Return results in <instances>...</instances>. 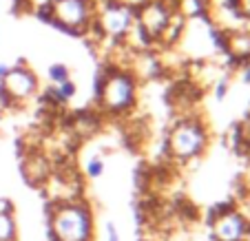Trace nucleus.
<instances>
[{"label": "nucleus", "mask_w": 250, "mask_h": 241, "mask_svg": "<svg viewBox=\"0 0 250 241\" xmlns=\"http://www.w3.org/2000/svg\"><path fill=\"white\" fill-rule=\"evenodd\" d=\"M2 213H11V203H9V199H5V197H0V215Z\"/></svg>", "instance_id": "obj_15"}, {"label": "nucleus", "mask_w": 250, "mask_h": 241, "mask_svg": "<svg viewBox=\"0 0 250 241\" xmlns=\"http://www.w3.org/2000/svg\"><path fill=\"white\" fill-rule=\"evenodd\" d=\"M49 80L53 82V84H62V82L71 80V73H69V66L62 64V62H56V64L49 66V71H47Z\"/></svg>", "instance_id": "obj_10"}, {"label": "nucleus", "mask_w": 250, "mask_h": 241, "mask_svg": "<svg viewBox=\"0 0 250 241\" xmlns=\"http://www.w3.org/2000/svg\"><path fill=\"white\" fill-rule=\"evenodd\" d=\"M98 98L104 109L111 111V113L131 109V104L135 102V78L128 71L111 66V71L106 76V80H104Z\"/></svg>", "instance_id": "obj_1"}, {"label": "nucleus", "mask_w": 250, "mask_h": 241, "mask_svg": "<svg viewBox=\"0 0 250 241\" xmlns=\"http://www.w3.org/2000/svg\"><path fill=\"white\" fill-rule=\"evenodd\" d=\"M239 9L244 20H250V0H239Z\"/></svg>", "instance_id": "obj_13"}, {"label": "nucleus", "mask_w": 250, "mask_h": 241, "mask_svg": "<svg viewBox=\"0 0 250 241\" xmlns=\"http://www.w3.org/2000/svg\"><path fill=\"white\" fill-rule=\"evenodd\" d=\"M102 170H104V164H102V160H98V157L91 160L89 166H86V173H89L91 177H100L102 175Z\"/></svg>", "instance_id": "obj_12"}, {"label": "nucleus", "mask_w": 250, "mask_h": 241, "mask_svg": "<svg viewBox=\"0 0 250 241\" xmlns=\"http://www.w3.org/2000/svg\"><path fill=\"white\" fill-rule=\"evenodd\" d=\"M206 146V133L197 122H182L173 128L168 137V148L173 155L182 157V160H190L197 157Z\"/></svg>", "instance_id": "obj_5"}, {"label": "nucleus", "mask_w": 250, "mask_h": 241, "mask_svg": "<svg viewBox=\"0 0 250 241\" xmlns=\"http://www.w3.org/2000/svg\"><path fill=\"white\" fill-rule=\"evenodd\" d=\"M9 69H11L9 64H5V62H0V80H2V78H5L7 73H9Z\"/></svg>", "instance_id": "obj_16"}, {"label": "nucleus", "mask_w": 250, "mask_h": 241, "mask_svg": "<svg viewBox=\"0 0 250 241\" xmlns=\"http://www.w3.org/2000/svg\"><path fill=\"white\" fill-rule=\"evenodd\" d=\"M186 16L184 11H175L173 16H170L168 24L164 27V31L160 33V38H157L155 44H164V47H170V44L175 42H180L182 38H184V33H186Z\"/></svg>", "instance_id": "obj_6"}, {"label": "nucleus", "mask_w": 250, "mask_h": 241, "mask_svg": "<svg viewBox=\"0 0 250 241\" xmlns=\"http://www.w3.org/2000/svg\"><path fill=\"white\" fill-rule=\"evenodd\" d=\"M0 86L14 104H22L38 93V76L29 69L24 60H18V64L11 66L9 73L0 80Z\"/></svg>", "instance_id": "obj_4"}, {"label": "nucleus", "mask_w": 250, "mask_h": 241, "mask_svg": "<svg viewBox=\"0 0 250 241\" xmlns=\"http://www.w3.org/2000/svg\"><path fill=\"white\" fill-rule=\"evenodd\" d=\"M16 237V221L11 213L0 215V241H11Z\"/></svg>", "instance_id": "obj_9"}, {"label": "nucleus", "mask_w": 250, "mask_h": 241, "mask_svg": "<svg viewBox=\"0 0 250 241\" xmlns=\"http://www.w3.org/2000/svg\"><path fill=\"white\" fill-rule=\"evenodd\" d=\"M204 2H212V0H204Z\"/></svg>", "instance_id": "obj_18"}, {"label": "nucleus", "mask_w": 250, "mask_h": 241, "mask_svg": "<svg viewBox=\"0 0 250 241\" xmlns=\"http://www.w3.org/2000/svg\"><path fill=\"white\" fill-rule=\"evenodd\" d=\"M24 175L33 181H40L49 175V164L42 155H31L24 161Z\"/></svg>", "instance_id": "obj_8"}, {"label": "nucleus", "mask_w": 250, "mask_h": 241, "mask_svg": "<svg viewBox=\"0 0 250 241\" xmlns=\"http://www.w3.org/2000/svg\"><path fill=\"white\" fill-rule=\"evenodd\" d=\"M33 7H36V0H11V11H14L16 16L31 14Z\"/></svg>", "instance_id": "obj_11"}, {"label": "nucleus", "mask_w": 250, "mask_h": 241, "mask_svg": "<svg viewBox=\"0 0 250 241\" xmlns=\"http://www.w3.org/2000/svg\"><path fill=\"white\" fill-rule=\"evenodd\" d=\"M95 18H98L102 31L106 33V38H113L115 42H122L124 38H128V33L133 31V24H135L133 7L122 0H102Z\"/></svg>", "instance_id": "obj_2"}, {"label": "nucleus", "mask_w": 250, "mask_h": 241, "mask_svg": "<svg viewBox=\"0 0 250 241\" xmlns=\"http://www.w3.org/2000/svg\"><path fill=\"white\" fill-rule=\"evenodd\" d=\"M241 78H244L246 84H250V64H246V66H244V76H241Z\"/></svg>", "instance_id": "obj_17"}, {"label": "nucleus", "mask_w": 250, "mask_h": 241, "mask_svg": "<svg viewBox=\"0 0 250 241\" xmlns=\"http://www.w3.org/2000/svg\"><path fill=\"white\" fill-rule=\"evenodd\" d=\"M244 230H246L244 219L235 213L222 217L217 221V226H215V235H217V239H222V241H239L241 237H244Z\"/></svg>", "instance_id": "obj_7"}, {"label": "nucleus", "mask_w": 250, "mask_h": 241, "mask_svg": "<svg viewBox=\"0 0 250 241\" xmlns=\"http://www.w3.org/2000/svg\"><path fill=\"white\" fill-rule=\"evenodd\" d=\"M226 91H228V78H222V82L217 84V98L222 100L226 95Z\"/></svg>", "instance_id": "obj_14"}, {"label": "nucleus", "mask_w": 250, "mask_h": 241, "mask_svg": "<svg viewBox=\"0 0 250 241\" xmlns=\"http://www.w3.org/2000/svg\"><path fill=\"white\" fill-rule=\"evenodd\" d=\"M53 235L58 241H89L91 217L80 206H64L53 217Z\"/></svg>", "instance_id": "obj_3"}]
</instances>
